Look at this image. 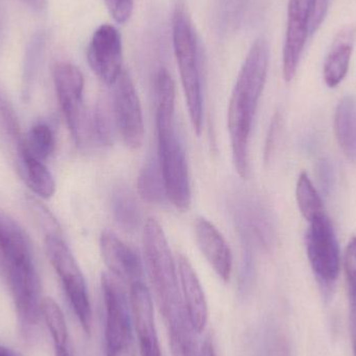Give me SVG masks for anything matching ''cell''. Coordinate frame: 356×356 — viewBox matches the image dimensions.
Masks as SVG:
<instances>
[{
    "mask_svg": "<svg viewBox=\"0 0 356 356\" xmlns=\"http://www.w3.org/2000/svg\"><path fill=\"white\" fill-rule=\"evenodd\" d=\"M121 282L113 274L102 275L106 307V356H136L131 303Z\"/></svg>",
    "mask_w": 356,
    "mask_h": 356,
    "instance_id": "obj_5",
    "label": "cell"
},
{
    "mask_svg": "<svg viewBox=\"0 0 356 356\" xmlns=\"http://www.w3.org/2000/svg\"><path fill=\"white\" fill-rule=\"evenodd\" d=\"M355 40V24L346 25L337 33L323 67L324 81L328 87L336 88L346 77Z\"/></svg>",
    "mask_w": 356,
    "mask_h": 356,
    "instance_id": "obj_17",
    "label": "cell"
},
{
    "mask_svg": "<svg viewBox=\"0 0 356 356\" xmlns=\"http://www.w3.org/2000/svg\"><path fill=\"white\" fill-rule=\"evenodd\" d=\"M172 38L191 123L199 136L202 131L203 102L198 43L192 19L182 2H178L173 13Z\"/></svg>",
    "mask_w": 356,
    "mask_h": 356,
    "instance_id": "obj_4",
    "label": "cell"
},
{
    "mask_svg": "<svg viewBox=\"0 0 356 356\" xmlns=\"http://www.w3.org/2000/svg\"><path fill=\"white\" fill-rule=\"evenodd\" d=\"M108 12L117 23H125L133 14L134 0H104Z\"/></svg>",
    "mask_w": 356,
    "mask_h": 356,
    "instance_id": "obj_29",
    "label": "cell"
},
{
    "mask_svg": "<svg viewBox=\"0 0 356 356\" xmlns=\"http://www.w3.org/2000/svg\"><path fill=\"white\" fill-rule=\"evenodd\" d=\"M0 356H21L16 351L13 349L8 348V347L0 345Z\"/></svg>",
    "mask_w": 356,
    "mask_h": 356,
    "instance_id": "obj_35",
    "label": "cell"
},
{
    "mask_svg": "<svg viewBox=\"0 0 356 356\" xmlns=\"http://www.w3.org/2000/svg\"><path fill=\"white\" fill-rule=\"evenodd\" d=\"M112 106L117 131L123 142L127 147L137 149L143 144V113L135 85L125 71L115 83Z\"/></svg>",
    "mask_w": 356,
    "mask_h": 356,
    "instance_id": "obj_10",
    "label": "cell"
},
{
    "mask_svg": "<svg viewBox=\"0 0 356 356\" xmlns=\"http://www.w3.org/2000/svg\"><path fill=\"white\" fill-rule=\"evenodd\" d=\"M296 199L301 215L311 222L324 215L323 201L307 173L301 172L297 180Z\"/></svg>",
    "mask_w": 356,
    "mask_h": 356,
    "instance_id": "obj_24",
    "label": "cell"
},
{
    "mask_svg": "<svg viewBox=\"0 0 356 356\" xmlns=\"http://www.w3.org/2000/svg\"><path fill=\"white\" fill-rule=\"evenodd\" d=\"M159 162L167 197L177 209L188 211L191 184L186 152L175 125V83L167 69H160L154 83Z\"/></svg>",
    "mask_w": 356,
    "mask_h": 356,
    "instance_id": "obj_2",
    "label": "cell"
},
{
    "mask_svg": "<svg viewBox=\"0 0 356 356\" xmlns=\"http://www.w3.org/2000/svg\"><path fill=\"white\" fill-rule=\"evenodd\" d=\"M138 191L141 198L152 204H160L168 198L158 158H152L144 164L138 177Z\"/></svg>",
    "mask_w": 356,
    "mask_h": 356,
    "instance_id": "obj_20",
    "label": "cell"
},
{
    "mask_svg": "<svg viewBox=\"0 0 356 356\" xmlns=\"http://www.w3.org/2000/svg\"><path fill=\"white\" fill-rule=\"evenodd\" d=\"M0 253L2 266L33 261L29 236L18 222L0 209Z\"/></svg>",
    "mask_w": 356,
    "mask_h": 356,
    "instance_id": "obj_18",
    "label": "cell"
},
{
    "mask_svg": "<svg viewBox=\"0 0 356 356\" xmlns=\"http://www.w3.org/2000/svg\"><path fill=\"white\" fill-rule=\"evenodd\" d=\"M100 251L110 273L120 282L133 284L142 282L143 264L141 257L123 243L114 232L104 230L100 236Z\"/></svg>",
    "mask_w": 356,
    "mask_h": 356,
    "instance_id": "obj_14",
    "label": "cell"
},
{
    "mask_svg": "<svg viewBox=\"0 0 356 356\" xmlns=\"http://www.w3.org/2000/svg\"><path fill=\"white\" fill-rule=\"evenodd\" d=\"M330 0H311L309 14V33H315L321 26L327 14Z\"/></svg>",
    "mask_w": 356,
    "mask_h": 356,
    "instance_id": "obj_30",
    "label": "cell"
},
{
    "mask_svg": "<svg viewBox=\"0 0 356 356\" xmlns=\"http://www.w3.org/2000/svg\"><path fill=\"white\" fill-rule=\"evenodd\" d=\"M23 177L27 186L41 198L48 199L56 193V181L43 162L26 154H20Z\"/></svg>",
    "mask_w": 356,
    "mask_h": 356,
    "instance_id": "obj_21",
    "label": "cell"
},
{
    "mask_svg": "<svg viewBox=\"0 0 356 356\" xmlns=\"http://www.w3.org/2000/svg\"><path fill=\"white\" fill-rule=\"evenodd\" d=\"M318 178H319L320 184H321L322 190L327 194L332 188V168L330 161L323 159L319 161L317 166Z\"/></svg>",
    "mask_w": 356,
    "mask_h": 356,
    "instance_id": "obj_31",
    "label": "cell"
},
{
    "mask_svg": "<svg viewBox=\"0 0 356 356\" xmlns=\"http://www.w3.org/2000/svg\"><path fill=\"white\" fill-rule=\"evenodd\" d=\"M199 356H217V355H216L215 347H213L211 339H207V340L204 341L202 346H201Z\"/></svg>",
    "mask_w": 356,
    "mask_h": 356,
    "instance_id": "obj_34",
    "label": "cell"
},
{
    "mask_svg": "<svg viewBox=\"0 0 356 356\" xmlns=\"http://www.w3.org/2000/svg\"><path fill=\"white\" fill-rule=\"evenodd\" d=\"M334 135L339 146L348 158L356 154V104L353 96H345L334 113Z\"/></svg>",
    "mask_w": 356,
    "mask_h": 356,
    "instance_id": "obj_19",
    "label": "cell"
},
{
    "mask_svg": "<svg viewBox=\"0 0 356 356\" xmlns=\"http://www.w3.org/2000/svg\"><path fill=\"white\" fill-rule=\"evenodd\" d=\"M311 0H289L288 23L282 56L284 81H293L309 33Z\"/></svg>",
    "mask_w": 356,
    "mask_h": 356,
    "instance_id": "obj_12",
    "label": "cell"
},
{
    "mask_svg": "<svg viewBox=\"0 0 356 356\" xmlns=\"http://www.w3.org/2000/svg\"><path fill=\"white\" fill-rule=\"evenodd\" d=\"M112 211L115 221L122 229L134 232L139 227L141 213L136 197L125 188H116L112 196Z\"/></svg>",
    "mask_w": 356,
    "mask_h": 356,
    "instance_id": "obj_22",
    "label": "cell"
},
{
    "mask_svg": "<svg viewBox=\"0 0 356 356\" xmlns=\"http://www.w3.org/2000/svg\"><path fill=\"white\" fill-rule=\"evenodd\" d=\"M129 303L141 356H162L154 322V301L143 282L131 284Z\"/></svg>",
    "mask_w": 356,
    "mask_h": 356,
    "instance_id": "obj_13",
    "label": "cell"
},
{
    "mask_svg": "<svg viewBox=\"0 0 356 356\" xmlns=\"http://www.w3.org/2000/svg\"><path fill=\"white\" fill-rule=\"evenodd\" d=\"M0 129L17 146V149H19L23 141L20 127H19L14 110L1 92H0Z\"/></svg>",
    "mask_w": 356,
    "mask_h": 356,
    "instance_id": "obj_28",
    "label": "cell"
},
{
    "mask_svg": "<svg viewBox=\"0 0 356 356\" xmlns=\"http://www.w3.org/2000/svg\"><path fill=\"white\" fill-rule=\"evenodd\" d=\"M94 138L102 145L111 146L114 143L115 133L117 131L114 111L110 102L102 99L98 102L92 119Z\"/></svg>",
    "mask_w": 356,
    "mask_h": 356,
    "instance_id": "obj_25",
    "label": "cell"
},
{
    "mask_svg": "<svg viewBox=\"0 0 356 356\" xmlns=\"http://www.w3.org/2000/svg\"><path fill=\"white\" fill-rule=\"evenodd\" d=\"M45 248L81 327L89 334L93 320L91 303L85 278L74 257L58 234H49L46 236Z\"/></svg>",
    "mask_w": 356,
    "mask_h": 356,
    "instance_id": "obj_7",
    "label": "cell"
},
{
    "mask_svg": "<svg viewBox=\"0 0 356 356\" xmlns=\"http://www.w3.org/2000/svg\"><path fill=\"white\" fill-rule=\"evenodd\" d=\"M270 49L264 38L251 46L230 96L227 127L232 159L238 175L249 177V139L269 68Z\"/></svg>",
    "mask_w": 356,
    "mask_h": 356,
    "instance_id": "obj_1",
    "label": "cell"
},
{
    "mask_svg": "<svg viewBox=\"0 0 356 356\" xmlns=\"http://www.w3.org/2000/svg\"><path fill=\"white\" fill-rule=\"evenodd\" d=\"M305 244L318 280L325 286L334 284L340 273V249L332 222L325 213L309 222Z\"/></svg>",
    "mask_w": 356,
    "mask_h": 356,
    "instance_id": "obj_9",
    "label": "cell"
},
{
    "mask_svg": "<svg viewBox=\"0 0 356 356\" xmlns=\"http://www.w3.org/2000/svg\"><path fill=\"white\" fill-rule=\"evenodd\" d=\"M56 95L67 125L75 144L86 146L93 135L92 120L83 104L85 79L83 73L70 63L56 64L54 70Z\"/></svg>",
    "mask_w": 356,
    "mask_h": 356,
    "instance_id": "obj_6",
    "label": "cell"
},
{
    "mask_svg": "<svg viewBox=\"0 0 356 356\" xmlns=\"http://www.w3.org/2000/svg\"><path fill=\"white\" fill-rule=\"evenodd\" d=\"M54 350H56V356H75L70 342L54 345Z\"/></svg>",
    "mask_w": 356,
    "mask_h": 356,
    "instance_id": "obj_33",
    "label": "cell"
},
{
    "mask_svg": "<svg viewBox=\"0 0 356 356\" xmlns=\"http://www.w3.org/2000/svg\"><path fill=\"white\" fill-rule=\"evenodd\" d=\"M344 270L350 300L351 337L356 338V236L347 244L344 255Z\"/></svg>",
    "mask_w": 356,
    "mask_h": 356,
    "instance_id": "obj_27",
    "label": "cell"
},
{
    "mask_svg": "<svg viewBox=\"0 0 356 356\" xmlns=\"http://www.w3.org/2000/svg\"><path fill=\"white\" fill-rule=\"evenodd\" d=\"M6 282L18 314L21 328L31 334L37 328L41 314V286L33 261L3 266Z\"/></svg>",
    "mask_w": 356,
    "mask_h": 356,
    "instance_id": "obj_8",
    "label": "cell"
},
{
    "mask_svg": "<svg viewBox=\"0 0 356 356\" xmlns=\"http://www.w3.org/2000/svg\"><path fill=\"white\" fill-rule=\"evenodd\" d=\"M195 238L201 253L213 271L223 282H228L232 274V251L225 238L215 225L204 218H198L194 225Z\"/></svg>",
    "mask_w": 356,
    "mask_h": 356,
    "instance_id": "obj_16",
    "label": "cell"
},
{
    "mask_svg": "<svg viewBox=\"0 0 356 356\" xmlns=\"http://www.w3.org/2000/svg\"><path fill=\"white\" fill-rule=\"evenodd\" d=\"M278 129H280V117L276 115L272 120L271 125H270L269 134H268L267 142H266L265 156L266 159H269L273 152L274 144L276 141V136L278 134Z\"/></svg>",
    "mask_w": 356,
    "mask_h": 356,
    "instance_id": "obj_32",
    "label": "cell"
},
{
    "mask_svg": "<svg viewBox=\"0 0 356 356\" xmlns=\"http://www.w3.org/2000/svg\"><path fill=\"white\" fill-rule=\"evenodd\" d=\"M54 146L56 139L51 127L44 123H39L31 127L26 137L23 138L18 154L19 156L26 154L44 162L54 152Z\"/></svg>",
    "mask_w": 356,
    "mask_h": 356,
    "instance_id": "obj_23",
    "label": "cell"
},
{
    "mask_svg": "<svg viewBox=\"0 0 356 356\" xmlns=\"http://www.w3.org/2000/svg\"><path fill=\"white\" fill-rule=\"evenodd\" d=\"M88 60L96 75L106 85H115L122 73V42L118 29L102 24L93 33Z\"/></svg>",
    "mask_w": 356,
    "mask_h": 356,
    "instance_id": "obj_11",
    "label": "cell"
},
{
    "mask_svg": "<svg viewBox=\"0 0 356 356\" xmlns=\"http://www.w3.org/2000/svg\"><path fill=\"white\" fill-rule=\"evenodd\" d=\"M144 254L150 282L156 293L161 313L169 327L170 337L191 336L193 330L178 284V272L166 234L156 219L149 218L143 228Z\"/></svg>",
    "mask_w": 356,
    "mask_h": 356,
    "instance_id": "obj_3",
    "label": "cell"
},
{
    "mask_svg": "<svg viewBox=\"0 0 356 356\" xmlns=\"http://www.w3.org/2000/svg\"><path fill=\"white\" fill-rule=\"evenodd\" d=\"M177 272L188 321L193 330L197 334H201L209 319V309L204 291L192 264L184 255L179 254L177 257Z\"/></svg>",
    "mask_w": 356,
    "mask_h": 356,
    "instance_id": "obj_15",
    "label": "cell"
},
{
    "mask_svg": "<svg viewBox=\"0 0 356 356\" xmlns=\"http://www.w3.org/2000/svg\"><path fill=\"white\" fill-rule=\"evenodd\" d=\"M41 314L51 334L54 345L70 342L64 314L54 299L44 298L42 300Z\"/></svg>",
    "mask_w": 356,
    "mask_h": 356,
    "instance_id": "obj_26",
    "label": "cell"
}]
</instances>
